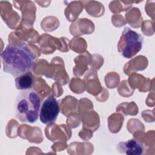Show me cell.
I'll use <instances>...</instances> for the list:
<instances>
[{
    "label": "cell",
    "instance_id": "cell-4",
    "mask_svg": "<svg viewBox=\"0 0 155 155\" xmlns=\"http://www.w3.org/2000/svg\"><path fill=\"white\" fill-rule=\"evenodd\" d=\"M59 111L60 105L57 99L53 96L48 97L41 104L39 112L41 122L45 125L54 123L58 116Z\"/></svg>",
    "mask_w": 155,
    "mask_h": 155
},
{
    "label": "cell",
    "instance_id": "cell-3",
    "mask_svg": "<svg viewBox=\"0 0 155 155\" xmlns=\"http://www.w3.org/2000/svg\"><path fill=\"white\" fill-rule=\"evenodd\" d=\"M141 35L129 27H125L117 44V50L120 54L130 59L140 51L143 45Z\"/></svg>",
    "mask_w": 155,
    "mask_h": 155
},
{
    "label": "cell",
    "instance_id": "cell-2",
    "mask_svg": "<svg viewBox=\"0 0 155 155\" xmlns=\"http://www.w3.org/2000/svg\"><path fill=\"white\" fill-rule=\"evenodd\" d=\"M41 104V96L36 90H22L16 99L15 116L22 122L34 123L38 119Z\"/></svg>",
    "mask_w": 155,
    "mask_h": 155
},
{
    "label": "cell",
    "instance_id": "cell-5",
    "mask_svg": "<svg viewBox=\"0 0 155 155\" xmlns=\"http://www.w3.org/2000/svg\"><path fill=\"white\" fill-rule=\"evenodd\" d=\"M116 149L119 153L128 155H142L145 150L142 143L136 139L119 142Z\"/></svg>",
    "mask_w": 155,
    "mask_h": 155
},
{
    "label": "cell",
    "instance_id": "cell-1",
    "mask_svg": "<svg viewBox=\"0 0 155 155\" xmlns=\"http://www.w3.org/2000/svg\"><path fill=\"white\" fill-rule=\"evenodd\" d=\"M1 57L4 71L16 77L31 70L35 58L24 43L8 44L1 53Z\"/></svg>",
    "mask_w": 155,
    "mask_h": 155
},
{
    "label": "cell",
    "instance_id": "cell-6",
    "mask_svg": "<svg viewBox=\"0 0 155 155\" xmlns=\"http://www.w3.org/2000/svg\"><path fill=\"white\" fill-rule=\"evenodd\" d=\"M34 83V76L30 72L17 76L15 78V86L18 90H25L32 89Z\"/></svg>",
    "mask_w": 155,
    "mask_h": 155
}]
</instances>
